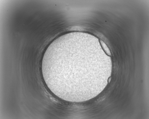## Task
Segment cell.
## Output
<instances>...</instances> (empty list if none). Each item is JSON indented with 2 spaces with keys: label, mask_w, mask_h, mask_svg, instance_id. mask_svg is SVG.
<instances>
[{
  "label": "cell",
  "mask_w": 149,
  "mask_h": 119,
  "mask_svg": "<svg viewBox=\"0 0 149 119\" xmlns=\"http://www.w3.org/2000/svg\"><path fill=\"white\" fill-rule=\"evenodd\" d=\"M100 42L102 47L105 52L108 55L110 56H111V54L109 50L103 41L101 40H100Z\"/></svg>",
  "instance_id": "obj_1"
}]
</instances>
